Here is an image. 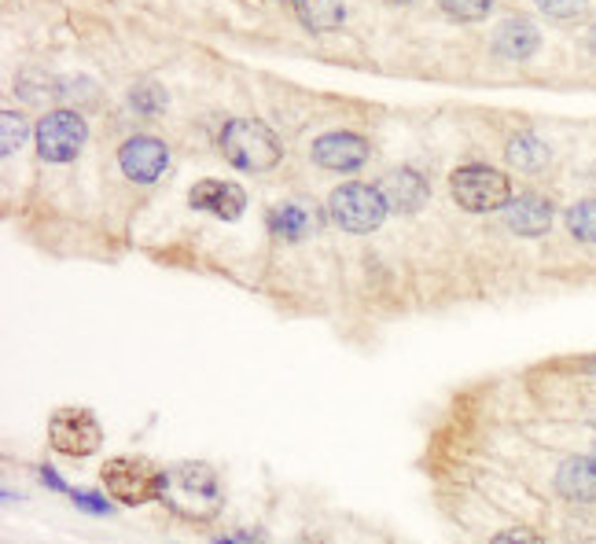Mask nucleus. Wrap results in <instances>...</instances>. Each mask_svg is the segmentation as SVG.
<instances>
[{"mask_svg":"<svg viewBox=\"0 0 596 544\" xmlns=\"http://www.w3.org/2000/svg\"><path fill=\"white\" fill-rule=\"evenodd\" d=\"M295 15L310 34H332L343 26L346 4L343 0H295Z\"/></svg>","mask_w":596,"mask_h":544,"instance_id":"17","label":"nucleus"},{"mask_svg":"<svg viewBox=\"0 0 596 544\" xmlns=\"http://www.w3.org/2000/svg\"><path fill=\"white\" fill-rule=\"evenodd\" d=\"M449 191H454L457 207H464L471 213H489V210H505L512 202V184L501 170L494 166H460L449 177Z\"/></svg>","mask_w":596,"mask_h":544,"instance_id":"5","label":"nucleus"},{"mask_svg":"<svg viewBox=\"0 0 596 544\" xmlns=\"http://www.w3.org/2000/svg\"><path fill=\"white\" fill-rule=\"evenodd\" d=\"M41 482H45V485H52V490H60V493H74L71 485H66V482H63L60 474H55L52 468H41Z\"/></svg>","mask_w":596,"mask_h":544,"instance_id":"25","label":"nucleus"},{"mask_svg":"<svg viewBox=\"0 0 596 544\" xmlns=\"http://www.w3.org/2000/svg\"><path fill=\"white\" fill-rule=\"evenodd\" d=\"M269 228L284 243H298L310 236V232H316V210L310 202H298V199L281 202V207L269 210Z\"/></svg>","mask_w":596,"mask_h":544,"instance_id":"15","label":"nucleus"},{"mask_svg":"<svg viewBox=\"0 0 596 544\" xmlns=\"http://www.w3.org/2000/svg\"><path fill=\"white\" fill-rule=\"evenodd\" d=\"M221 154H225L228 166L244 173H269L273 166H281L284 148L276 133L258 119H233L221 129Z\"/></svg>","mask_w":596,"mask_h":544,"instance_id":"2","label":"nucleus"},{"mask_svg":"<svg viewBox=\"0 0 596 544\" xmlns=\"http://www.w3.org/2000/svg\"><path fill=\"white\" fill-rule=\"evenodd\" d=\"M0 133H4V140H0V151H4V159H12V154L26 144V136H30V125H26L23 114L4 111V114H0Z\"/></svg>","mask_w":596,"mask_h":544,"instance_id":"19","label":"nucleus"},{"mask_svg":"<svg viewBox=\"0 0 596 544\" xmlns=\"http://www.w3.org/2000/svg\"><path fill=\"white\" fill-rule=\"evenodd\" d=\"M103 479V490L111 493L119 504H151V500H162V482H166V471L156 468L151 460L144 456H111L100 471Z\"/></svg>","mask_w":596,"mask_h":544,"instance_id":"3","label":"nucleus"},{"mask_svg":"<svg viewBox=\"0 0 596 544\" xmlns=\"http://www.w3.org/2000/svg\"><path fill=\"white\" fill-rule=\"evenodd\" d=\"M291 4H295V0H291Z\"/></svg>","mask_w":596,"mask_h":544,"instance_id":"31","label":"nucleus"},{"mask_svg":"<svg viewBox=\"0 0 596 544\" xmlns=\"http://www.w3.org/2000/svg\"><path fill=\"white\" fill-rule=\"evenodd\" d=\"M129 100L140 114H159L162 107H166V92H162L159 85H140V89H133Z\"/></svg>","mask_w":596,"mask_h":544,"instance_id":"22","label":"nucleus"},{"mask_svg":"<svg viewBox=\"0 0 596 544\" xmlns=\"http://www.w3.org/2000/svg\"><path fill=\"white\" fill-rule=\"evenodd\" d=\"M549 18H560V23H571V18H582L589 12V0H534Z\"/></svg>","mask_w":596,"mask_h":544,"instance_id":"21","label":"nucleus"},{"mask_svg":"<svg viewBox=\"0 0 596 544\" xmlns=\"http://www.w3.org/2000/svg\"><path fill=\"white\" fill-rule=\"evenodd\" d=\"M567 232L579 243H596V199H582L567 210Z\"/></svg>","mask_w":596,"mask_h":544,"instance_id":"18","label":"nucleus"},{"mask_svg":"<svg viewBox=\"0 0 596 544\" xmlns=\"http://www.w3.org/2000/svg\"><path fill=\"white\" fill-rule=\"evenodd\" d=\"M585 368H589V375H596V357H589V364H585Z\"/></svg>","mask_w":596,"mask_h":544,"instance_id":"27","label":"nucleus"},{"mask_svg":"<svg viewBox=\"0 0 596 544\" xmlns=\"http://www.w3.org/2000/svg\"><path fill=\"white\" fill-rule=\"evenodd\" d=\"M556 493L571 504H596V460L589 456H567L556 468Z\"/></svg>","mask_w":596,"mask_h":544,"instance_id":"12","label":"nucleus"},{"mask_svg":"<svg viewBox=\"0 0 596 544\" xmlns=\"http://www.w3.org/2000/svg\"><path fill=\"white\" fill-rule=\"evenodd\" d=\"M376 188H380V196L387 199V210L390 213H417L427 202V196H431L427 181L420 177L417 170H409V166L387 170L380 177Z\"/></svg>","mask_w":596,"mask_h":544,"instance_id":"11","label":"nucleus"},{"mask_svg":"<svg viewBox=\"0 0 596 544\" xmlns=\"http://www.w3.org/2000/svg\"><path fill=\"white\" fill-rule=\"evenodd\" d=\"M505 159L512 162L519 173H542V170H549L552 148L534 133H516L505 148Z\"/></svg>","mask_w":596,"mask_h":544,"instance_id":"16","label":"nucleus"},{"mask_svg":"<svg viewBox=\"0 0 596 544\" xmlns=\"http://www.w3.org/2000/svg\"><path fill=\"white\" fill-rule=\"evenodd\" d=\"M438 8L457 23H479V18L489 15L494 0H438Z\"/></svg>","mask_w":596,"mask_h":544,"instance_id":"20","label":"nucleus"},{"mask_svg":"<svg viewBox=\"0 0 596 544\" xmlns=\"http://www.w3.org/2000/svg\"><path fill=\"white\" fill-rule=\"evenodd\" d=\"M489 544H545L531 527H512V530H501Z\"/></svg>","mask_w":596,"mask_h":544,"instance_id":"23","label":"nucleus"},{"mask_svg":"<svg viewBox=\"0 0 596 544\" xmlns=\"http://www.w3.org/2000/svg\"><path fill=\"white\" fill-rule=\"evenodd\" d=\"M328 213L339 228L364 236V232H376L390 210L387 199L380 196V188H372V184H339L328 196Z\"/></svg>","mask_w":596,"mask_h":544,"instance_id":"4","label":"nucleus"},{"mask_svg":"<svg viewBox=\"0 0 596 544\" xmlns=\"http://www.w3.org/2000/svg\"><path fill=\"white\" fill-rule=\"evenodd\" d=\"M218 544H239V541H218Z\"/></svg>","mask_w":596,"mask_h":544,"instance_id":"29","label":"nucleus"},{"mask_svg":"<svg viewBox=\"0 0 596 544\" xmlns=\"http://www.w3.org/2000/svg\"><path fill=\"white\" fill-rule=\"evenodd\" d=\"M71 497H74V504H78V508L92 511V515H108V511H111V504L103 500L100 493H85V490H74Z\"/></svg>","mask_w":596,"mask_h":544,"instance_id":"24","label":"nucleus"},{"mask_svg":"<svg viewBox=\"0 0 596 544\" xmlns=\"http://www.w3.org/2000/svg\"><path fill=\"white\" fill-rule=\"evenodd\" d=\"M387 4H409V0H387Z\"/></svg>","mask_w":596,"mask_h":544,"instance_id":"28","label":"nucleus"},{"mask_svg":"<svg viewBox=\"0 0 596 544\" xmlns=\"http://www.w3.org/2000/svg\"><path fill=\"white\" fill-rule=\"evenodd\" d=\"M313 162L324 170H335V173H350L369 162L372 154V144L364 140L358 133H324L321 140H313Z\"/></svg>","mask_w":596,"mask_h":544,"instance_id":"9","label":"nucleus"},{"mask_svg":"<svg viewBox=\"0 0 596 544\" xmlns=\"http://www.w3.org/2000/svg\"><path fill=\"white\" fill-rule=\"evenodd\" d=\"M552 202L545 196H534V191H526V196L512 199L505 207V221L508 228L516 232V236H545V232L552 228Z\"/></svg>","mask_w":596,"mask_h":544,"instance_id":"13","label":"nucleus"},{"mask_svg":"<svg viewBox=\"0 0 596 544\" xmlns=\"http://www.w3.org/2000/svg\"><path fill=\"white\" fill-rule=\"evenodd\" d=\"M119 166L129 181L137 184H156L170 166V148L156 136H133L119 148Z\"/></svg>","mask_w":596,"mask_h":544,"instance_id":"8","label":"nucleus"},{"mask_svg":"<svg viewBox=\"0 0 596 544\" xmlns=\"http://www.w3.org/2000/svg\"><path fill=\"white\" fill-rule=\"evenodd\" d=\"M85 119L78 111H52L37 122V154L45 162H71L85 144Z\"/></svg>","mask_w":596,"mask_h":544,"instance_id":"7","label":"nucleus"},{"mask_svg":"<svg viewBox=\"0 0 596 544\" xmlns=\"http://www.w3.org/2000/svg\"><path fill=\"white\" fill-rule=\"evenodd\" d=\"M162 504L188 522H210L218 519L225 493H221L218 471L203 460H181L166 468V482H162Z\"/></svg>","mask_w":596,"mask_h":544,"instance_id":"1","label":"nucleus"},{"mask_svg":"<svg viewBox=\"0 0 596 544\" xmlns=\"http://www.w3.org/2000/svg\"><path fill=\"white\" fill-rule=\"evenodd\" d=\"M188 202H191V210L210 213V218H218V221H236L247 207V196L239 184L207 177L188 191Z\"/></svg>","mask_w":596,"mask_h":544,"instance_id":"10","label":"nucleus"},{"mask_svg":"<svg viewBox=\"0 0 596 544\" xmlns=\"http://www.w3.org/2000/svg\"><path fill=\"white\" fill-rule=\"evenodd\" d=\"M593 460H596V445H593Z\"/></svg>","mask_w":596,"mask_h":544,"instance_id":"30","label":"nucleus"},{"mask_svg":"<svg viewBox=\"0 0 596 544\" xmlns=\"http://www.w3.org/2000/svg\"><path fill=\"white\" fill-rule=\"evenodd\" d=\"M48 445L60 456L82 460V456H92L103 445V426L89 408L78 405L55 408L52 420H48Z\"/></svg>","mask_w":596,"mask_h":544,"instance_id":"6","label":"nucleus"},{"mask_svg":"<svg viewBox=\"0 0 596 544\" xmlns=\"http://www.w3.org/2000/svg\"><path fill=\"white\" fill-rule=\"evenodd\" d=\"M585 45H589V48H593V52H596V23L589 26V34H585Z\"/></svg>","mask_w":596,"mask_h":544,"instance_id":"26","label":"nucleus"},{"mask_svg":"<svg viewBox=\"0 0 596 544\" xmlns=\"http://www.w3.org/2000/svg\"><path fill=\"white\" fill-rule=\"evenodd\" d=\"M542 45V34L526 15H508L505 23H497L494 30V52L505 60H531Z\"/></svg>","mask_w":596,"mask_h":544,"instance_id":"14","label":"nucleus"}]
</instances>
